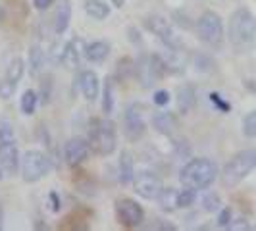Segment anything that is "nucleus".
I'll return each instance as SVG.
<instances>
[{"label": "nucleus", "instance_id": "nucleus-11", "mask_svg": "<svg viewBox=\"0 0 256 231\" xmlns=\"http://www.w3.org/2000/svg\"><path fill=\"white\" fill-rule=\"evenodd\" d=\"M133 187H135V192L141 198H144V200H156V196L164 189L162 187V180L156 174H150V172L137 174L133 178Z\"/></svg>", "mask_w": 256, "mask_h": 231}, {"label": "nucleus", "instance_id": "nucleus-6", "mask_svg": "<svg viewBox=\"0 0 256 231\" xmlns=\"http://www.w3.org/2000/svg\"><path fill=\"white\" fill-rule=\"evenodd\" d=\"M168 74L166 60L160 54H148V56H141V60L135 64V76L141 81L142 87H152L160 79H164Z\"/></svg>", "mask_w": 256, "mask_h": 231}, {"label": "nucleus", "instance_id": "nucleus-15", "mask_svg": "<svg viewBox=\"0 0 256 231\" xmlns=\"http://www.w3.org/2000/svg\"><path fill=\"white\" fill-rule=\"evenodd\" d=\"M81 52L83 50V40L81 38H74V40H68L62 48V64L68 68V70H74L79 66V60H81Z\"/></svg>", "mask_w": 256, "mask_h": 231}, {"label": "nucleus", "instance_id": "nucleus-30", "mask_svg": "<svg viewBox=\"0 0 256 231\" xmlns=\"http://www.w3.org/2000/svg\"><path fill=\"white\" fill-rule=\"evenodd\" d=\"M118 76H120L122 81H126L129 76H135V64H133V60H129V58L120 60L118 62Z\"/></svg>", "mask_w": 256, "mask_h": 231}, {"label": "nucleus", "instance_id": "nucleus-9", "mask_svg": "<svg viewBox=\"0 0 256 231\" xmlns=\"http://www.w3.org/2000/svg\"><path fill=\"white\" fill-rule=\"evenodd\" d=\"M116 216L124 228L135 230L144 222V210L133 198H120V200H116Z\"/></svg>", "mask_w": 256, "mask_h": 231}, {"label": "nucleus", "instance_id": "nucleus-28", "mask_svg": "<svg viewBox=\"0 0 256 231\" xmlns=\"http://www.w3.org/2000/svg\"><path fill=\"white\" fill-rule=\"evenodd\" d=\"M196 200V189L192 187H185L183 191L178 192V206L180 208H189Z\"/></svg>", "mask_w": 256, "mask_h": 231}, {"label": "nucleus", "instance_id": "nucleus-20", "mask_svg": "<svg viewBox=\"0 0 256 231\" xmlns=\"http://www.w3.org/2000/svg\"><path fill=\"white\" fill-rule=\"evenodd\" d=\"M108 54H110V46H108V42H104V40H94V42H90V44L85 46V56H87V60H89V62H94V64L104 62V60L108 58Z\"/></svg>", "mask_w": 256, "mask_h": 231}, {"label": "nucleus", "instance_id": "nucleus-27", "mask_svg": "<svg viewBox=\"0 0 256 231\" xmlns=\"http://www.w3.org/2000/svg\"><path fill=\"white\" fill-rule=\"evenodd\" d=\"M220 208H222V198H220L218 192H206L204 198H202V210L204 212H220Z\"/></svg>", "mask_w": 256, "mask_h": 231}, {"label": "nucleus", "instance_id": "nucleus-2", "mask_svg": "<svg viewBox=\"0 0 256 231\" xmlns=\"http://www.w3.org/2000/svg\"><path fill=\"white\" fill-rule=\"evenodd\" d=\"M218 178V166L210 158H192L180 172V181L183 187H192L196 191L208 189Z\"/></svg>", "mask_w": 256, "mask_h": 231}, {"label": "nucleus", "instance_id": "nucleus-35", "mask_svg": "<svg viewBox=\"0 0 256 231\" xmlns=\"http://www.w3.org/2000/svg\"><path fill=\"white\" fill-rule=\"evenodd\" d=\"M14 90H16V85L14 83H10V81H2L0 83V98H4V100H8L10 96L14 94Z\"/></svg>", "mask_w": 256, "mask_h": 231}, {"label": "nucleus", "instance_id": "nucleus-16", "mask_svg": "<svg viewBox=\"0 0 256 231\" xmlns=\"http://www.w3.org/2000/svg\"><path fill=\"white\" fill-rule=\"evenodd\" d=\"M152 126L160 135L172 137L176 133V129H178V118L172 112H158L152 118Z\"/></svg>", "mask_w": 256, "mask_h": 231}, {"label": "nucleus", "instance_id": "nucleus-23", "mask_svg": "<svg viewBox=\"0 0 256 231\" xmlns=\"http://www.w3.org/2000/svg\"><path fill=\"white\" fill-rule=\"evenodd\" d=\"M29 76L37 77L38 72L42 70V64H44V52L38 44H33L29 48Z\"/></svg>", "mask_w": 256, "mask_h": 231}, {"label": "nucleus", "instance_id": "nucleus-32", "mask_svg": "<svg viewBox=\"0 0 256 231\" xmlns=\"http://www.w3.org/2000/svg\"><path fill=\"white\" fill-rule=\"evenodd\" d=\"M2 141H14V128L4 120H0V142Z\"/></svg>", "mask_w": 256, "mask_h": 231}, {"label": "nucleus", "instance_id": "nucleus-19", "mask_svg": "<svg viewBox=\"0 0 256 231\" xmlns=\"http://www.w3.org/2000/svg\"><path fill=\"white\" fill-rule=\"evenodd\" d=\"M70 22H72V4L70 0H60V6L54 16V33L62 35L70 26Z\"/></svg>", "mask_w": 256, "mask_h": 231}, {"label": "nucleus", "instance_id": "nucleus-37", "mask_svg": "<svg viewBox=\"0 0 256 231\" xmlns=\"http://www.w3.org/2000/svg\"><path fill=\"white\" fill-rule=\"evenodd\" d=\"M52 2H54V0H33V6H35L37 10H46L48 6H52Z\"/></svg>", "mask_w": 256, "mask_h": 231}, {"label": "nucleus", "instance_id": "nucleus-31", "mask_svg": "<svg viewBox=\"0 0 256 231\" xmlns=\"http://www.w3.org/2000/svg\"><path fill=\"white\" fill-rule=\"evenodd\" d=\"M231 222H233V212H231L230 206L220 208V214H218V226L220 228H230Z\"/></svg>", "mask_w": 256, "mask_h": 231}, {"label": "nucleus", "instance_id": "nucleus-4", "mask_svg": "<svg viewBox=\"0 0 256 231\" xmlns=\"http://www.w3.org/2000/svg\"><path fill=\"white\" fill-rule=\"evenodd\" d=\"M256 168V150L244 148L231 156V160L222 170V183L224 187H237L241 181Z\"/></svg>", "mask_w": 256, "mask_h": 231}, {"label": "nucleus", "instance_id": "nucleus-12", "mask_svg": "<svg viewBox=\"0 0 256 231\" xmlns=\"http://www.w3.org/2000/svg\"><path fill=\"white\" fill-rule=\"evenodd\" d=\"M90 154V144L89 139H83V137H74L66 142L64 146V160L70 166H79L83 164Z\"/></svg>", "mask_w": 256, "mask_h": 231}, {"label": "nucleus", "instance_id": "nucleus-39", "mask_svg": "<svg viewBox=\"0 0 256 231\" xmlns=\"http://www.w3.org/2000/svg\"><path fill=\"white\" fill-rule=\"evenodd\" d=\"M4 18H6V12H4V8H2V6H0V24H2V22H4Z\"/></svg>", "mask_w": 256, "mask_h": 231}, {"label": "nucleus", "instance_id": "nucleus-41", "mask_svg": "<svg viewBox=\"0 0 256 231\" xmlns=\"http://www.w3.org/2000/svg\"><path fill=\"white\" fill-rule=\"evenodd\" d=\"M2 220H4V214H2V204H0V230H2Z\"/></svg>", "mask_w": 256, "mask_h": 231}, {"label": "nucleus", "instance_id": "nucleus-26", "mask_svg": "<svg viewBox=\"0 0 256 231\" xmlns=\"http://www.w3.org/2000/svg\"><path fill=\"white\" fill-rule=\"evenodd\" d=\"M114 110V85H112V79H106L102 90V112L106 116L112 114Z\"/></svg>", "mask_w": 256, "mask_h": 231}, {"label": "nucleus", "instance_id": "nucleus-10", "mask_svg": "<svg viewBox=\"0 0 256 231\" xmlns=\"http://www.w3.org/2000/svg\"><path fill=\"white\" fill-rule=\"evenodd\" d=\"M146 133V124L142 120L141 110L137 108V104H129L124 114V135L131 142L141 141Z\"/></svg>", "mask_w": 256, "mask_h": 231}, {"label": "nucleus", "instance_id": "nucleus-42", "mask_svg": "<svg viewBox=\"0 0 256 231\" xmlns=\"http://www.w3.org/2000/svg\"><path fill=\"white\" fill-rule=\"evenodd\" d=\"M4 180V170H2V166H0V181Z\"/></svg>", "mask_w": 256, "mask_h": 231}, {"label": "nucleus", "instance_id": "nucleus-3", "mask_svg": "<svg viewBox=\"0 0 256 231\" xmlns=\"http://www.w3.org/2000/svg\"><path fill=\"white\" fill-rule=\"evenodd\" d=\"M89 144L90 150L98 156H110L116 150L118 135L114 122L108 118H94L89 124Z\"/></svg>", "mask_w": 256, "mask_h": 231}, {"label": "nucleus", "instance_id": "nucleus-38", "mask_svg": "<svg viewBox=\"0 0 256 231\" xmlns=\"http://www.w3.org/2000/svg\"><path fill=\"white\" fill-rule=\"evenodd\" d=\"M50 202H52V210L54 212H60V198H58V194L54 191L50 192Z\"/></svg>", "mask_w": 256, "mask_h": 231}, {"label": "nucleus", "instance_id": "nucleus-34", "mask_svg": "<svg viewBox=\"0 0 256 231\" xmlns=\"http://www.w3.org/2000/svg\"><path fill=\"white\" fill-rule=\"evenodd\" d=\"M210 102L214 104L218 110H222V112H230V110H231L230 102H226V100L220 96L218 92H210Z\"/></svg>", "mask_w": 256, "mask_h": 231}, {"label": "nucleus", "instance_id": "nucleus-8", "mask_svg": "<svg viewBox=\"0 0 256 231\" xmlns=\"http://www.w3.org/2000/svg\"><path fill=\"white\" fill-rule=\"evenodd\" d=\"M144 27L160 38L170 50L180 52L181 48H183V40H181L180 35L176 33V29L170 26L168 20H164L162 16H148V18L144 20Z\"/></svg>", "mask_w": 256, "mask_h": 231}, {"label": "nucleus", "instance_id": "nucleus-40", "mask_svg": "<svg viewBox=\"0 0 256 231\" xmlns=\"http://www.w3.org/2000/svg\"><path fill=\"white\" fill-rule=\"evenodd\" d=\"M114 4L118 8H122V6H124V0H114Z\"/></svg>", "mask_w": 256, "mask_h": 231}, {"label": "nucleus", "instance_id": "nucleus-25", "mask_svg": "<svg viewBox=\"0 0 256 231\" xmlns=\"http://www.w3.org/2000/svg\"><path fill=\"white\" fill-rule=\"evenodd\" d=\"M37 104H38V96L33 89H27L26 92L22 94V102H20V106H22V112H24L26 116L35 114Z\"/></svg>", "mask_w": 256, "mask_h": 231}, {"label": "nucleus", "instance_id": "nucleus-13", "mask_svg": "<svg viewBox=\"0 0 256 231\" xmlns=\"http://www.w3.org/2000/svg\"><path fill=\"white\" fill-rule=\"evenodd\" d=\"M0 166L4 170V174H8V176L18 174V170L22 166V158H20V150L16 146V141L0 142Z\"/></svg>", "mask_w": 256, "mask_h": 231}, {"label": "nucleus", "instance_id": "nucleus-17", "mask_svg": "<svg viewBox=\"0 0 256 231\" xmlns=\"http://www.w3.org/2000/svg\"><path fill=\"white\" fill-rule=\"evenodd\" d=\"M135 178V164H133V156L129 150H122L120 154V162H118V180L122 185H128Z\"/></svg>", "mask_w": 256, "mask_h": 231}, {"label": "nucleus", "instance_id": "nucleus-18", "mask_svg": "<svg viewBox=\"0 0 256 231\" xmlns=\"http://www.w3.org/2000/svg\"><path fill=\"white\" fill-rule=\"evenodd\" d=\"M196 104V90L192 85H183L178 89V108H180V114L187 116L194 108Z\"/></svg>", "mask_w": 256, "mask_h": 231}, {"label": "nucleus", "instance_id": "nucleus-21", "mask_svg": "<svg viewBox=\"0 0 256 231\" xmlns=\"http://www.w3.org/2000/svg\"><path fill=\"white\" fill-rule=\"evenodd\" d=\"M178 189H174V187H168V189H162L160 194L156 196V200H158V206L164 210V212H174V210H178L180 206H178Z\"/></svg>", "mask_w": 256, "mask_h": 231}, {"label": "nucleus", "instance_id": "nucleus-5", "mask_svg": "<svg viewBox=\"0 0 256 231\" xmlns=\"http://www.w3.org/2000/svg\"><path fill=\"white\" fill-rule=\"evenodd\" d=\"M196 35L210 48H220L224 44V22L216 12L208 10L196 22Z\"/></svg>", "mask_w": 256, "mask_h": 231}, {"label": "nucleus", "instance_id": "nucleus-7", "mask_svg": "<svg viewBox=\"0 0 256 231\" xmlns=\"http://www.w3.org/2000/svg\"><path fill=\"white\" fill-rule=\"evenodd\" d=\"M50 172V160L40 150H27L22 158V178L26 183H37Z\"/></svg>", "mask_w": 256, "mask_h": 231}, {"label": "nucleus", "instance_id": "nucleus-22", "mask_svg": "<svg viewBox=\"0 0 256 231\" xmlns=\"http://www.w3.org/2000/svg\"><path fill=\"white\" fill-rule=\"evenodd\" d=\"M85 12L89 14L92 20H106L110 16V6L104 0H85Z\"/></svg>", "mask_w": 256, "mask_h": 231}, {"label": "nucleus", "instance_id": "nucleus-14", "mask_svg": "<svg viewBox=\"0 0 256 231\" xmlns=\"http://www.w3.org/2000/svg\"><path fill=\"white\" fill-rule=\"evenodd\" d=\"M79 89L83 92V96L87 100H96L98 96V90H100V81H98V76L90 70H85L81 76H79Z\"/></svg>", "mask_w": 256, "mask_h": 231}, {"label": "nucleus", "instance_id": "nucleus-29", "mask_svg": "<svg viewBox=\"0 0 256 231\" xmlns=\"http://www.w3.org/2000/svg\"><path fill=\"white\" fill-rule=\"evenodd\" d=\"M243 135L248 139H254L256 137V110L248 112L243 120Z\"/></svg>", "mask_w": 256, "mask_h": 231}, {"label": "nucleus", "instance_id": "nucleus-33", "mask_svg": "<svg viewBox=\"0 0 256 231\" xmlns=\"http://www.w3.org/2000/svg\"><path fill=\"white\" fill-rule=\"evenodd\" d=\"M194 64H196V70H200V72H210L214 64H212V60L204 56V54H198L196 58H194Z\"/></svg>", "mask_w": 256, "mask_h": 231}, {"label": "nucleus", "instance_id": "nucleus-36", "mask_svg": "<svg viewBox=\"0 0 256 231\" xmlns=\"http://www.w3.org/2000/svg\"><path fill=\"white\" fill-rule=\"evenodd\" d=\"M152 100L156 106H166L168 102H170V92H168L166 89H160L154 92Z\"/></svg>", "mask_w": 256, "mask_h": 231}, {"label": "nucleus", "instance_id": "nucleus-24", "mask_svg": "<svg viewBox=\"0 0 256 231\" xmlns=\"http://www.w3.org/2000/svg\"><path fill=\"white\" fill-rule=\"evenodd\" d=\"M24 74H26V62L22 58H14L12 62H10V66H8V70H6V77L4 79L18 87V83L22 81Z\"/></svg>", "mask_w": 256, "mask_h": 231}, {"label": "nucleus", "instance_id": "nucleus-1", "mask_svg": "<svg viewBox=\"0 0 256 231\" xmlns=\"http://www.w3.org/2000/svg\"><path fill=\"white\" fill-rule=\"evenodd\" d=\"M228 37L237 52H248L256 42V18L248 8H237L231 14Z\"/></svg>", "mask_w": 256, "mask_h": 231}]
</instances>
